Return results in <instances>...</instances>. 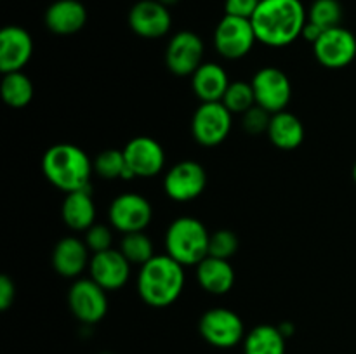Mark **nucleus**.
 Masks as SVG:
<instances>
[{"mask_svg": "<svg viewBox=\"0 0 356 354\" xmlns=\"http://www.w3.org/2000/svg\"><path fill=\"white\" fill-rule=\"evenodd\" d=\"M254 96L256 104L266 110L268 113L275 115L287 110L292 99V83L291 78L275 66H264L254 73L252 80Z\"/></svg>", "mask_w": 356, "mask_h": 354, "instance_id": "8", "label": "nucleus"}, {"mask_svg": "<svg viewBox=\"0 0 356 354\" xmlns=\"http://www.w3.org/2000/svg\"><path fill=\"white\" fill-rule=\"evenodd\" d=\"M33 56V38L24 28L10 24L0 31V71H23Z\"/></svg>", "mask_w": 356, "mask_h": 354, "instance_id": "17", "label": "nucleus"}, {"mask_svg": "<svg viewBox=\"0 0 356 354\" xmlns=\"http://www.w3.org/2000/svg\"><path fill=\"white\" fill-rule=\"evenodd\" d=\"M125 163L131 176L148 179L159 176L165 167V151L156 139L148 135L132 137L124 148Z\"/></svg>", "mask_w": 356, "mask_h": 354, "instance_id": "14", "label": "nucleus"}, {"mask_svg": "<svg viewBox=\"0 0 356 354\" xmlns=\"http://www.w3.org/2000/svg\"><path fill=\"white\" fill-rule=\"evenodd\" d=\"M233 115H243L250 108L256 106V96H254L252 83L245 80H236L229 83L225 97L221 101Z\"/></svg>", "mask_w": 356, "mask_h": 354, "instance_id": "28", "label": "nucleus"}, {"mask_svg": "<svg viewBox=\"0 0 356 354\" xmlns=\"http://www.w3.org/2000/svg\"><path fill=\"white\" fill-rule=\"evenodd\" d=\"M42 172L52 186L72 193L90 187L94 165L82 148L70 142H59L45 149L42 156Z\"/></svg>", "mask_w": 356, "mask_h": 354, "instance_id": "3", "label": "nucleus"}, {"mask_svg": "<svg viewBox=\"0 0 356 354\" xmlns=\"http://www.w3.org/2000/svg\"><path fill=\"white\" fill-rule=\"evenodd\" d=\"M257 42L250 19L225 14L214 30V47L221 58L235 61L242 59Z\"/></svg>", "mask_w": 356, "mask_h": 354, "instance_id": "7", "label": "nucleus"}, {"mask_svg": "<svg viewBox=\"0 0 356 354\" xmlns=\"http://www.w3.org/2000/svg\"><path fill=\"white\" fill-rule=\"evenodd\" d=\"M204 42L190 30L177 31L165 47V65L176 76H191L204 61Z\"/></svg>", "mask_w": 356, "mask_h": 354, "instance_id": "13", "label": "nucleus"}, {"mask_svg": "<svg viewBox=\"0 0 356 354\" xmlns=\"http://www.w3.org/2000/svg\"><path fill=\"white\" fill-rule=\"evenodd\" d=\"M63 222L73 231H87L96 224V205H94L90 187L66 193L61 205Z\"/></svg>", "mask_w": 356, "mask_h": 354, "instance_id": "21", "label": "nucleus"}, {"mask_svg": "<svg viewBox=\"0 0 356 354\" xmlns=\"http://www.w3.org/2000/svg\"><path fill=\"white\" fill-rule=\"evenodd\" d=\"M87 23V9L79 0H56L45 10V26L54 35L79 33Z\"/></svg>", "mask_w": 356, "mask_h": 354, "instance_id": "19", "label": "nucleus"}, {"mask_svg": "<svg viewBox=\"0 0 356 354\" xmlns=\"http://www.w3.org/2000/svg\"><path fill=\"white\" fill-rule=\"evenodd\" d=\"M186 283L184 266L167 253L152 257L139 267L138 294L149 307L163 309L181 297Z\"/></svg>", "mask_w": 356, "mask_h": 354, "instance_id": "2", "label": "nucleus"}, {"mask_svg": "<svg viewBox=\"0 0 356 354\" xmlns=\"http://www.w3.org/2000/svg\"><path fill=\"white\" fill-rule=\"evenodd\" d=\"M89 246L76 236H65L59 239L52 250L51 262L56 273L68 280H79L80 274L89 269L90 257Z\"/></svg>", "mask_w": 356, "mask_h": 354, "instance_id": "18", "label": "nucleus"}, {"mask_svg": "<svg viewBox=\"0 0 356 354\" xmlns=\"http://www.w3.org/2000/svg\"><path fill=\"white\" fill-rule=\"evenodd\" d=\"M238 236L232 229H218L211 233L209 239V255L218 257V259L229 260L238 250Z\"/></svg>", "mask_w": 356, "mask_h": 354, "instance_id": "30", "label": "nucleus"}, {"mask_svg": "<svg viewBox=\"0 0 356 354\" xmlns=\"http://www.w3.org/2000/svg\"><path fill=\"white\" fill-rule=\"evenodd\" d=\"M229 76L219 62H202L200 68L191 75V89L200 103L222 101L229 87Z\"/></svg>", "mask_w": 356, "mask_h": 354, "instance_id": "20", "label": "nucleus"}, {"mask_svg": "<svg viewBox=\"0 0 356 354\" xmlns=\"http://www.w3.org/2000/svg\"><path fill=\"white\" fill-rule=\"evenodd\" d=\"M159 2H162L163 6H167V7H170V6H176L177 2H179V0H159Z\"/></svg>", "mask_w": 356, "mask_h": 354, "instance_id": "37", "label": "nucleus"}, {"mask_svg": "<svg viewBox=\"0 0 356 354\" xmlns=\"http://www.w3.org/2000/svg\"><path fill=\"white\" fill-rule=\"evenodd\" d=\"M108 292L92 278H79L68 290V307L83 325H96L108 312Z\"/></svg>", "mask_w": 356, "mask_h": 354, "instance_id": "9", "label": "nucleus"}, {"mask_svg": "<svg viewBox=\"0 0 356 354\" xmlns=\"http://www.w3.org/2000/svg\"><path fill=\"white\" fill-rule=\"evenodd\" d=\"M285 337L275 325H257L245 333L243 354H285Z\"/></svg>", "mask_w": 356, "mask_h": 354, "instance_id": "24", "label": "nucleus"}, {"mask_svg": "<svg viewBox=\"0 0 356 354\" xmlns=\"http://www.w3.org/2000/svg\"><path fill=\"white\" fill-rule=\"evenodd\" d=\"M323 33V30L320 26H316V24H313L312 21H306V24H305V28H302V33H301V37L305 38V40H308L309 44H315L316 40H318L320 38V35Z\"/></svg>", "mask_w": 356, "mask_h": 354, "instance_id": "35", "label": "nucleus"}, {"mask_svg": "<svg viewBox=\"0 0 356 354\" xmlns=\"http://www.w3.org/2000/svg\"><path fill=\"white\" fill-rule=\"evenodd\" d=\"M266 134L275 148L292 151V149L299 148L305 141V125L299 120V117L285 110L271 115Z\"/></svg>", "mask_w": 356, "mask_h": 354, "instance_id": "23", "label": "nucleus"}, {"mask_svg": "<svg viewBox=\"0 0 356 354\" xmlns=\"http://www.w3.org/2000/svg\"><path fill=\"white\" fill-rule=\"evenodd\" d=\"M259 2L261 0H226L225 12L228 14V16L250 19V17L254 16V12H256Z\"/></svg>", "mask_w": 356, "mask_h": 354, "instance_id": "33", "label": "nucleus"}, {"mask_svg": "<svg viewBox=\"0 0 356 354\" xmlns=\"http://www.w3.org/2000/svg\"><path fill=\"white\" fill-rule=\"evenodd\" d=\"M197 267L198 285L211 295H225L235 285V269L229 260L207 255Z\"/></svg>", "mask_w": 356, "mask_h": 354, "instance_id": "22", "label": "nucleus"}, {"mask_svg": "<svg viewBox=\"0 0 356 354\" xmlns=\"http://www.w3.org/2000/svg\"><path fill=\"white\" fill-rule=\"evenodd\" d=\"M308 21L322 28L323 31L341 26L343 7L339 0H315L308 10Z\"/></svg>", "mask_w": 356, "mask_h": 354, "instance_id": "29", "label": "nucleus"}, {"mask_svg": "<svg viewBox=\"0 0 356 354\" xmlns=\"http://www.w3.org/2000/svg\"><path fill=\"white\" fill-rule=\"evenodd\" d=\"M278 328H280V332L284 333L285 339H289L291 335H294V325H292L291 321H284L278 325Z\"/></svg>", "mask_w": 356, "mask_h": 354, "instance_id": "36", "label": "nucleus"}, {"mask_svg": "<svg viewBox=\"0 0 356 354\" xmlns=\"http://www.w3.org/2000/svg\"><path fill=\"white\" fill-rule=\"evenodd\" d=\"M271 113H268L266 110H263L261 106H252L249 111L242 115V127L247 134L250 135H261L264 132H268L270 127Z\"/></svg>", "mask_w": 356, "mask_h": 354, "instance_id": "32", "label": "nucleus"}, {"mask_svg": "<svg viewBox=\"0 0 356 354\" xmlns=\"http://www.w3.org/2000/svg\"><path fill=\"white\" fill-rule=\"evenodd\" d=\"M16 298V285L7 274L0 276V309L7 311Z\"/></svg>", "mask_w": 356, "mask_h": 354, "instance_id": "34", "label": "nucleus"}, {"mask_svg": "<svg viewBox=\"0 0 356 354\" xmlns=\"http://www.w3.org/2000/svg\"><path fill=\"white\" fill-rule=\"evenodd\" d=\"M0 92H2L7 106L14 108V110H21V108H26L31 103L35 89L30 76L24 75L23 71H13L3 73Z\"/></svg>", "mask_w": 356, "mask_h": 354, "instance_id": "25", "label": "nucleus"}, {"mask_svg": "<svg viewBox=\"0 0 356 354\" xmlns=\"http://www.w3.org/2000/svg\"><path fill=\"white\" fill-rule=\"evenodd\" d=\"M103 354H110V353H103Z\"/></svg>", "mask_w": 356, "mask_h": 354, "instance_id": "39", "label": "nucleus"}, {"mask_svg": "<svg viewBox=\"0 0 356 354\" xmlns=\"http://www.w3.org/2000/svg\"><path fill=\"white\" fill-rule=\"evenodd\" d=\"M233 113L221 103H200L191 118V134L200 146H219L232 132Z\"/></svg>", "mask_w": 356, "mask_h": 354, "instance_id": "6", "label": "nucleus"}, {"mask_svg": "<svg viewBox=\"0 0 356 354\" xmlns=\"http://www.w3.org/2000/svg\"><path fill=\"white\" fill-rule=\"evenodd\" d=\"M306 21L301 0H261L250 17L257 42L268 47H287L298 40Z\"/></svg>", "mask_w": 356, "mask_h": 354, "instance_id": "1", "label": "nucleus"}, {"mask_svg": "<svg viewBox=\"0 0 356 354\" xmlns=\"http://www.w3.org/2000/svg\"><path fill=\"white\" fill-rule=\"evenodd\" d=\"M125 259L132 264V266H145L152 257H155V248H153V242L145 231L127 233L122 236L120 246H118Z\"/></svg>", "mask_w": 356, "mask_h": 354, "instance_id": "26", "label": "nucleus"}, {"mask_svg": "<svg viewBox=\"0 0 356 354\" xmlns=\"http://www.w3.org/2000/svg\"><path fill=\"white\" fill-rule=\"evenodd\" d=\"M129 26L141 38H162L172 26L169 7L159 0H139L129 12Z\"/></svg>", "mask_w": 356, "mask_h": 354, "instance_id": "15", "label": "nucleus"}, {"mask_svg": "<svg viewBox=\"0 0 356 354\" xmlns=\"http://www.w3.org/2000/svg\"><path fill=\"white\" fill-rule=\"evenodd\" d=\"M131 267L132 264L125 259L120 250L110 248L92 253L89 264V278H92L106 292H117L131 278Z\"/></svg>", "mask_w": 356, "mask_h": 354, "instance_id": "16", "label": "nucleus"}, {"mask_svg": "<svg viewBox=\"0 0 356 354\" xmlns=\"http://www.w3.org/2000/svg\"><path fill=\"white\" fill-rule=\"evenodd\" d=\"M202 339L218 349H232L245 339L242 318L228 307H212L202 314L198 323Z\"/></svg>", "mask_w": 356, "mask_h": 354, "instance_id": "5", "label": "nucleus"}, {"mask_svg": "<svg viewBox=\"0 0 356 354\" xmlns=\"http://www.w3.org/2000/svg\"><path fill=\"white\" fill-rule=\"evenodd\" d=\"M353 179H355V183H356V163H355V167H353Z\"/></svg>", "mask_w": 356, "mask_h": 354, "instance_id": "38", "label": "nucleus"}, {"mask_svg": "<svg viewBox=\"0 0 356 354\" xmlns=\"http://www.w3.org/2000/svg\"><path fill=\"white\" fill-rule=\"evenodd\" d=\"M153 219V207L143 194H118L108 208V221L111 228L124 233L145 231Z\"/></svg>", "mask_w": 356, "mask_h": 354, "instance_id": "10", "label": "nucleus"}, {"mask_svg": "<svg viewBox=\"0 0 356 354\" xmlns=\"http://www.w3.org/2000/svg\"><path fill=\"white\" fill-rule=\"evenodd\" d=\"M211 233L204 222L191 215L174 219L165 231V253L184 267L198 266L209 255Z\"/></svg>", "mask_w": 356, "mask_h": 354, "instance_id": "4", "label": "nucleus"}, {"mask_svg": "<svg viewBox=\"0 0 356 354\" xmlns=\"http://www.w3.org/2000/svg\"><path fill=\"white\" fill-rule=\"evenodd\" d=\"M86 245L89 246V250L92 253L104 252V250L113 248L111 243H113V233L111 228L106 224H92L86 231V238H83Z\"/></svg>", "mask_w": 356, "mask_h": 354, "instance_id": "31", "label": "nucleus"}, {"mask_svg": "<svg viewBox=\"0 0 356 354\" xmlns=\"http://www.w3.org/2000/svg\"><path fill=\"white\" fill-rule=\"evenodd\" d=\"M94 172L104 180L124 179L127 172V163H125L124 149H104L96 158L92 160Z\"/></svg>", "mask_w": 356, "mask_h": 354, "instance_id": "27", "label": "nucleus"}, {"mask_svg": "<svg viewBox=\"0 0 356 354\" xmlns=\"http://www.w3.org/2000/svg\"><path fill=\"white\" fill-rule=\"evenodd\" d=\"M207 186V172L195 160H183L167 170L163 191L174 201H191L200 196Z\"/></svg>", "mask_w": 356, "mask_h": 354, "instance_id": "12", "label": "nucleus"}, {"mask_svg": "<svg viewBox=\"0 0 356 354\" xmlns=\"http://www.w3.org/2000/svg\"><path fill=\"white\" fill-rule=\"evenodd\" d=\"M316 61L329 69H343L356 58V37L344 26L325 30L313 44Z\"/></svg>", "mask_w": 356, "mask_h": 354, "instance_id": "11", "label": "nucleus"}]
</instances>
